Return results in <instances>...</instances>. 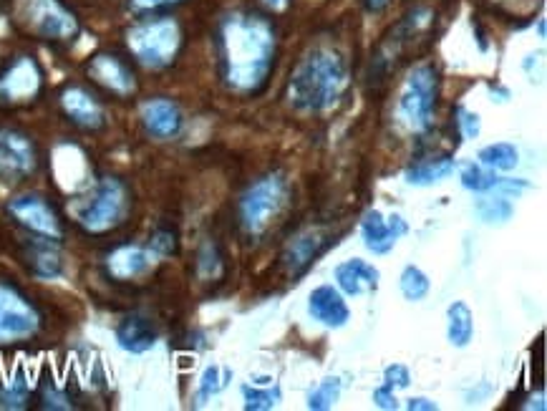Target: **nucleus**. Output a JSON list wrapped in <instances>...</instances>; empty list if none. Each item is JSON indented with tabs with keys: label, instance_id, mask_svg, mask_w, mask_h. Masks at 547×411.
<instances>
[{
	"label": "nucleus",
	"instance_id": "obj_1",
	"mask_svg": "<svg viewBox=\"0 0 547 411\" xmlns=\"http://www.w3.org/2000/svg\"><path fill=\"white\" fill-rule=\"evenodd\" d=\"M275 28L258 13H232L222 21L217 36L220 74L227 89L240 96H255L265 89L275 66Z\"/></svg>",
	"mask_w": 547,
	"mask_h": 411
},
{
	"label": "nucleus",
	"instance_id": "obj_2",
	"mask_svg": "<svg viewBox=\"0 0 547 411\" xmlns=\"http://www.w3.org/2000/svg\"><path fill=\"white\" fill-rule=\"evenodd\" d=\"M351 84L348 61L331 43H318L300 58L288 84V99L298 114L336 109Z\"/></svg>",
	"mask_w": 547,
	"mask_h": 411
},
{
	"label": "nucleus",
	"instance_id": "obj_3",
	"mask_svg": "<svg viewBox=\"0 0 547 411\" xmlns=\"http://www.w3.org/2000/svg\"><path fill=\"white\" fill-rule=\"evenodd\" d=\"M439 96V71L432 64H421L411 69L401 86L396 116L409 132H427L434 124Z\"/></svg>",
	"mask_w": 547,
	"mask_h": 411
},
{
	"label": "nucleus",
	"instance_id": "obj_4",
	"mask_svg": "<svg viewBox=\"0 0 547 411\" xmlns=\"http://www.w3.org/2000/svg\"><path fill=\"white\" fill-rule=\"evenodd\" d=\"M285 197H288V182L280 172H270L253 182L237 205L242 230L248 235H263L285 207Z\"/></svg>",
	"mask_w": 547,
	"mask_h": 411
},
{
	"label": "nucleus",
	"instance_id": "obj_5",
	"mask_svg": "<svg viewBox=\"0 0 547 411\" xmlns=\"http://www.w3.org/2000/svg\"><path fill=\"white\" fill-rule=\"evenodd\" d=\"M129 205V190L127 185L116 177H104V180L96 185V190L91 192L89 200L79 207L76 217H79V225L84 227L91 235H104V232L114 230L124 222L127 217Z\"/></svg>",
	"mask_w": 547,
	"mask_h": 411
},
{
	"label": "nucleus",
	"instance_id": "obj_6",
	"mask_svg": "<svg viewBox=\"0 0 547 411\" xmlns=\"http://www.w3.org/2000/svg\"><path fill=\"white\" fill-rule=\"evenodd\" d=\"M129 48L147 69H167L174 64L182 33L172 18H154L134 26L127 36Z\"/></svg>",
	"mask_w": 547,
	"mask_h": 411
},
{
	"label": "nucleus",
	"instance_id": "obj_7",
	"mask_svg": "<svg viewBox=\"0 0 547 411\" xmlns=\"http://www.w3.org/2000/svg\"><path fill=\"white\" fill-rule=\"evenodd\" d=\"M18 18L46 41H71L79 33L74 13L61 0H18Z\"/></svg>",
	"mask_w": 547,
	"mask_h": 411
},
{
	"label": "nucleus",
	"instance_id": "obj_8",
	"mask_svg": "<svg viewBox=\"0 0 547 411\" xmlns=\"http://www.w3.org/2000/svg\"><path fill=\"white\" fill-rule=\"evenodd\" d=\"M38 331V313L11 285L0 283V343L28 338Z\"/></svg>",
	"mask_w": 547,
	"mask_h": 411
},
{
	"label": "nucleus",
	"instance_id": "obj_9",
	"mask_svg": "<svg viewBox=\"0 0 547 411\" xmlns=\"http://www.w3.org/2000/svg\"><path fill=\"white\" fill-rule=\"evenodd\" d=\"M38 157L31 139L16 129H0V180L21 182L36 169Z\"/></svg>",
	"mask_w": 547,
	"mask_h": 411
},
{
	"label": "nucleus",
	"instance_id": "obj_10",
	"mask_svg": "<svg viewBox=\"0 0 547 411\" xmlns=\"http://www.w3.org/2000/svg\"><path fill=\"white\" fill-rule=\"evenodd\" d=\"M8 212H11L26 230L36 232L38 238L61 240V235H64V227H61L56 210H53L41 195L16 197V200L8 202Z\"/></svg>",
	"mask_w": 547,
	"mask_h": 411
},
{
	"label": "nucleus",
	"instance_id": "obj_11",
	"mask_svg": "<svg viewBox=\"0 0 547 411\" xmlns=\"http://www.w3.org/2000/svg\"><path fill=\"white\" fill-rule=\"evenodd\" d=\"M406 230H409V225H406V220L399 212L384 217L379 210H369L361 220L363 245H366L374 255L391 253L394 245L399 243V238L406 235Z\"/></svg>",
	"mask_w": 547,
	"mask_h": 411
},
{
	"label": "nucleus",
	"instance_id": "obj_12",
	"mask_svg": "<svg viewBox=\"0 0 547 411\" xmlns=\"http://www.w3.org/2000/svg\"><path fill=\"white\" fill-rule=\"evenodd\" d=\"M41 91V71L28 56H21L0 76V104H23Z\"/></svg>",
	"mask_w": 547,
	"mask_h": 411
},
{
	"label": "nucleus",
	"instance_id": "obj_13",
	"mask_svg": "<svg viewBox=\"0 0 547 411\" xmlns=\"http://www.w3.org/2000/svg\"><path fill=\"white\" fill-rule=\"evenodd\" d=\"M89 76L96 84H101L106 91H111L116 96H129L137 89L132 69L119 56H114V53H99V56L91 58Z\"/></svg>",
	"mask_w": 547,
	"mask_h": 411
},
{
	"label": "nucleus",
	"instance_id": "obj_14",
	"mask_svg": "<svg viewBox=\"0 0 547 411\" xmlns=\"http://www.w3.org/2000/svg\"><path fill=\"white\" fill-rule=\"evenodd\" d=\"M308 311L321 326L333 328V331L351 321V308H348L346 298L341 296V290L333 288V285H318L313 290L311 298H308Z\"/></svg>",
	"mask_w": 547,
	"mask_h": 411
},
{
	"label": "nucleus",
	"instance_id": "obj_15",
	"mask_svg": "<svg viewBox=\"0 0 547 411\" xmlns=\"http://www.w3.org/2000/svg\"><path fill=\"white\" fill-rule=\"evenodd\" d=\"M61 106H64L66 116L76 127L86 129V132H96L106 124L104 109H101L99 101L89 94V91L79 89V86H71L61 94Z\"/></svg>",
	"mask_w": 547,
	"mask_h": 411
},
{
	"label": "nucleus",
	"instance_id": "obj_16",
	"mask_svg": "<svg viewBox=\"0 0 547 411\" xmlns=\"http://www.w3.org/2000/svg\"><path fill=\"white\" fill-rule=\"evenodd\" d=\"M142 122L152 137L172 139L182 132V111L169 99H152L142 106Z\"/></svg>",
	"mask_w": 547,
	"mask_h": 411
},
{
	"label": "nucleus",
	"instance_id": "obj_17",
	"mask_svg": "<svg viewBox=\"0 0 547 411\" xmlns=\"http://www.w3.org/2000/svg\"><path fill=\"white\" fill-rule=\"evenodd\" d=\"M338 288L346 293V296H361V293H374L379 290L381 273L379 268H374L371 263L361 258H351L346 263H341L333 273Z\"/></svg>",
	"mask_w": 547,
	"mask_h": 411
},
{
	"label": "nucleus",
	"instance_id": "obj_18",
	"mask_svg": "<svg viewBox=\"0 0 547 411\" xmlns=\"http://www.w3.org/2000/svg\"><path fill=\"white\" fill-rule=\"evenodd\" d=\"M159 333L152 318L142 316V313H132L116 326V343L129 354H147L157 343Z\"/></svg>",
	"mask_w": 547,
	"mask_h": 411
},
{
	"label": "nucleus",
	"instance_id": "obj_19",
	"mask_svg": "<svg viewBox=\"0 0 547 411\" xmlns=\"http://www.w3.org/2000/svg\"><path fill=\"white\" fill-rule=\"evenodd\" d=\"M326 245H328L326 232H321V230L303 232V235H298V238H295L293 243L285 248V253H283L285 268H288L293 275L306 273V270L316 263L318 255L326 250Z\"/></svg>",
	"mask_w": 547,
	"mask_h": 411
},
{
	"label": "nucleus",
	"instance_id": "obj_20",
	"mask_svg": "<svg viewBox=\"0 0 547 411\" xmlns=\"http://www.w3.org/2000/svg\"><path fill=\"white\" fill-rule=\"evenodd\" d=\"M154 263L152 250L137 248V245H124V248L114 250L106 260V268L114 275L116 280H134L142 278V275L149 273Z\"/></svg>",
	"mask_w": 547,
	"mask_h": 411
},
{
	"label": "nucleus",
	"instance_id": "obj_21",
	"mask_svg": "<svg viewBox=\"0 0 547 411\" xmlns=\"http://www.w3.org/2000/svg\"><path fill=\"white\" fill-rule=\"evenodd\" d=\"M56 240L38 238L31 240L26 248V263L31 273L41 280H53L64 275V258L56 250Z\"/></svg>",
	"mask_w": 547,
	"mask_h": 411
},
{
	"label": "nucleus",
	"instance_id": "obj_22",
	"mask_svg": "<svg viewBox=\"0 0 547 411\" xmlns=\"http://www.w3.org/2000/svg\"><path fill=\"white\" fill-rule=\"evenodd\" d=\"M457 162H454L449 154H439V157H429V159H419L414 167H409L406 172V182L414 187H429L437 185V182L447 180L449 174L454 172Z\"/></svg>",
	"mask_w": 547,
	"mask_h": 411
},
{
	"label": "nucleus",
	"instance_id": "obj_23",
	"mask_svg": "<svg viewBox=\"0 0 547 411\" xmlns=\"http://www.w3.org/2000/svg\"><path fill=\"white\" fill-rule=\"evenodd\" d=\"M447 336L449 343L457 348L469 346L474 336V316L472 308L462 301H454L447 311Z\"/></svg>",
	"mask_w": 547,
	"mask_h": 411
},
{
	"label": "nucleus",
	"instance_id": "obj_24",
	"mask_svg": "<svg viewBox=\"0 0 547 411\" xmlns=\"http://www.w3.org/2000/svg\"><path fill=\"white\" fill-rule=\"evenodd\" d=\"M479 164L495 169V172H512L520 164V149L510 142L490 144V147L479 149Z\"/></svg>",
	"mask_w": 547,
	"mask_h": 411
},
{
	"label": "nucleus",
	"instance_id": "obj_25",
	"mask_svg": "<svg viewBox=\"0 0 547 411\" xmlns=\"http://www.w3.org/2000/svg\"><path fill=\"white\" fill-rule=\"evenodd\" d=\"M459 180H462V187H467L472 192H492L497 190L502 177H497L495 169L484 167V164L467 162L459 169Z\"/></svg>",
	"mask_w": 547,
	"mask_h": 411
},
{
	"label": "nucleus",
	"instance_id": "obj_26",
	"mask_svg": "<svg viewBox=\"0 0 547 411\" xmlns=\"http://www.w3.org/2000/svg\"><path fill=\"white\" fill-rule=\"evenodd\" d=\"M399 288H401V296H404L406 301L419 303L429 296L432 280H429V275L424 273V270L416 268V265H406L404 273H401L399 278Z\"/></svg>",
	"mask_w": 547,
	"mask_h": 411
},
{
	"label": "nucleus",
	"instance_id": "obj_27",
	"mask_svg": "<svg viewBox=\"0 0 547 411\" xmlns=\"http://www.w3.org/2000/svg\"><path fill=\"white\" fill-rule=\"evenodd\" d=\"M280 386L268 384H245L242 386V399H245V409L248 411H268L280 404Z\"/></svg>",
	"mask_w": 547,
	"mask_h": 411
},
{
	"label": "nucleus",
	"instance_id": "obj_28",
	"mask_svg": "<svg viewBox=\"0 0 547 411\" xmlns=\"http://www.w3.org/2000/svg\"><path fill=\"white\" fill-rule=\"evenodd\" d=\"M474 212H477L479 220L487 222V225H502V222L510 220L515 207H512L510 197L497 195V197H482V200H477Z\"/></svg>",
	"mask_w": 547,
	"mask_h": 411
},
{
	"label": "nucleus",
	"instance_id": "obj_29",
	"mask_svg": "<svg viewBox=\"0 0 547 411\" xmlns=\"http://www.w3.org/2000/svg\"><path fill=\"white\" fill-rule=\"evenodd\" d=\"M31 404V391H28L26 376L16 374L6 384H0V409H26Z\"/></svg>",
	"mask_w": 547,
	"mask_h": 411
},
{
	"label": "nucleus",
	"instance_id": "obj_30",
	"mask_svg": "<svg viewBox=\"0 0 547 411\" xmlns=\"http://www.w3.org/2000/svg\"><path fill=\"white\" fill-rule=\"evenodd\" d=\"M230 371H222L220 366H207L205 369V374L200 376V384H197V404H205V401H210L212 396L215 394H220L222 391V386L227 384V381H230Z\"/></svg>",
	"mask_w": 547,
	"mask_h": 411
},
{
	"label": "nucleus",
	"instance_id": "obj_31",
	"mask_svg": "<svg viewBox=\"0 0 547 411\" xmlns=\"http://www.w3.org/2000/svg\"><path fill=\"white\" fill-rule=\"evenodd\" d=\"M338 396H341V379H338V376H328V379L321 381L318 389L311 391V396H308V409L313 411L331 409V406L338 401Z\"/></svg>",
	"mask_w": 547,
	"mask_h": 411
},
{
	"label": "nucleus",
	"instance_id": "obj_32",
	"mask_svg": "<svg viewBox=\"0 0 547 411\" xmlns=\"http://www.w3.org/2000/svg\"><path fill=\"white\" fill-rule=\"evenodd\" d=\"M197 270L205 280H215L222 275V253L212 240H207L200 248V255H197Z\"/></svg>",
	"mask_w": 547,
	"mask_h": 411
},
{
	"label": "nucleus",
	"instance_id": "obj_33",
	"mask_svg": "<svg viewBox=\"0 0 547 411\" xmlns=\"http://www.w3.org/2000/svg\"><path fill=\"white\" fill-rule=\"evenodd\" d=\"M41 409H51V411H64V409H74V399L66 394L64 389H58L56 384L46 381L41 386Z\"/></svg>",
	"mask_w": 547,
	"mask_h": 411
},
{
	"label": "nucleus",
	"instance_id": "obj_34",
	"mask_svg": "<svg viewBox=\"0 0 547 411\" xmlns=\"http://www.w3.org/2000/svg\"><path fill=\"white\" fill-rule=\"evenodd\" d=\"M149 250L154 255H174L177 253V235L172 230H157L149 240Z\"/></svg>",
	"mask_w": 547,
	"mask_h": 411
},
{
	"label": "nucleus",
	"instance_id": "obj_35",
	"mask_svg": "<svg viewBox=\"0 0 547 411\" xmlns=\"http://www.w3.org/2000/svg\"><path fill=\"white\" fill-rule=\"evenodd\" d=\"M457 124L459 129H462V137L464 139H474L479 137V132H482V122H479V114H474V111L464 109V106H459L457 109Z\"/></svg>",
	"mask_w": 547,
	"mask_h": 411
},
{
	"label": "nucleus",
	"instance_id": "obj_36",
	"mask_svg": "<svg viewBox=\"0 0 547 411\" xmlns=\"http://www.w3.org/2000/svg\"><path fill=\"white\" fill-rule=\"evenodd\" d=\"M384 384L389 386V389H406V386L411 384V371L406 369L404 364H391L386 366L384 371Z\"/></svg>",
	"mask_w": 547,
	"mask_h": 411
},
{
	"label": "nucleus",
	"instance_id": "obj_37",
	"mask_svg": "<svg viewBox=\"0 0 547 411\" xmlns=\"http://www.w3.org/2000/svg\"><path fill=\"white\" fill-rule=\"evenodd\" d=\"M374 401L379 409L384 411H394L399 409V404H396V396H394V389H389V386H379V389L374 391Z\"/></svg>",
	"mask_w": 547,
	"mask_h": 411
},
{
	"label": "nucleus",
	"instance_id": "obj_38",
	"mask_svg": "<svg viewBox=\"0 0 547 411\" xmlns=\"http://www.w3.org/2000/svg\"><path fill=\"white\" fill-rule=\"evenodd\" d=\"M134 8H139V11H157V8L164 6H174V3H179V0H132Z\"/></svg>",
	"mask_w": 547,
	"mask_h": 411
},
{
	"label": "nucleus",
	"instance_id": "obj_39",
	"mask_svg": "<svg viewBox=\"0 0 547 411\" xmlns=\"http://www.w3.org/2000/svg\"><path fill=\"white\" fill-rule=\"evenodd\" d=\"M406 409L411 411H437L439 406L432 399H424V396H414V399L406 401Z\"/></svg>",
	"mask_w": 547,
	"mask_h": 411
},
{
	"label": "nucleus",
	"instance_id": "obj_40",
	"mask_svg": "<svg viewBox=\"0 0 547 411\" xmlns=\"http://www.w3.org/2000/svg\"><path fill=\"white\" fill-rule=\"evenodd\" d=\"M391 0H363V6H366V11L369 13H381L386 11V6H389Z\"/></svg>",
	"mask_w": 547,
	"mask_h": 411
},
{
	"label": "nucleus",
	"instance_id": "obj_41",
	"mask_svg": "<svg viewBox=\"0 0 547 411\" xmlns=\"http://www.w3.org/2000/svg\"><path fill=\"white\" fill-rule=\"evenodd\" d=\"M260 3H265L270 11H285L290 6V0H260Z\"/></svg>",
	"mask_w": 547,
	"mask_h": 411
}]
</instances>
